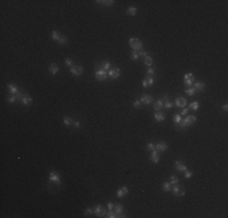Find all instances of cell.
Masks as SVG:
<instances>
[{
  "mask_svg": "<svg viewBox=\"0 0 228 218\" xmlns=\"http://www.w3.org/2000/svg\"><path fill=\"white\" fill-rule=\"evenodd\" d=\"M129 46L134 51H141L142 47H143V44L138 38H131V39H129Z\"/></svg>",
  "mask_w": 228,
  "mask_h": 218,
  "instance_id": "1",
  "label": "cell"
},
{
  "mask_svg": "<svg viewBox=\"0 0 228 218\" xmlns=\"http://www.w3.org/2000/svg\"><path fill=\"white\" fill-rule=\"evenodd\" d=\"M196 121H197V116H194V115H187L186 119L181 120V122H180L178 125H180V127H181V129H186V127H188V126L193 125Z\"/></svg>",
  "mask_w": 228,
  "mask_h": 218,
  "instance_id": "2",
  "label": "cell"
},
{
  "mask_svg": "<svg viewBox=\"0 0 228 218\" xmlns=\"http://www.w3.org/2000/svg\"><path fill=\"white\" fill-rule=\"evenodd\" d=\"M49 179L52 182V183H55L56 186H61V176H60V173L56 171H51L50 173H49Z\"/></svg>",
  "mask_w": 228,
  "mask_h": 218,
  "instance_id": "3",
  "label": "cell"
},
{
  "mask_svg": "<svg viewBox=\"0 0 228 218\" xmlns=\"http://www.w3.org/2000/svg\"><path fill=\"white\" fill-rule=\"evenodd\" d=\"M108 76V73L104 72L101 68H96V72H95V78L98 80V81H102V80H106Z\"/></svg>",
  "mask_w": 228,
  "mask_h": 218,
  "instance_id": "4",
  "label": "cell"
},
{
  "mask_svg": "<svg viewBox=\"0 0 228 218\" xmlns=\"http://www.w3.org/2000/svg\"><path fill=\"white\" fill-rule=\"evenodd\" d=\"M183 84L186 85L187 87H191L192 85L194 84V75L192 73H188V74L184 75V80H183Z\"/></svg>",
  "mask_w": 228,
  "mask_h": 218,
  "instance_id": "5",
  "label": "cell"
},
{
  "mask_svg": "<svg viewBox=\"0 0 228 218\" xmlns=\"http://www.w3.org/2000/svg\"><path fill=\"white\" fill-rule=\"evenodd\" d=\"M70 73L75 76H79L84 73V68L81 65H73V67H70Z\"/></svg>",
  "mask_w": 228,
  "mask_h": 218,
  "instance_id": "6",
  "label": "cell"
},
{
  "mask_svg": "<svg viewBox=\"0 0 228 218\" xmlns=\"http://www.w3.org/2000/svg\"><path fill=\"white\" fill-rule=\"evenodd\" d=\"M108 76L111 79H116L120 76V69L119 68H111L108 70Z\"/></svg>",
  "mask_w": 228,
  "mask_h": 218,
  "instance_id": "7",
  "label": "cell"
},
{
  "mask_svg": "<svg viewBox=\"0 0 228 218\" xmlns=\"http://www.w3.org/2000/svg\"><path fill=\"white\" fill-rule=\"evenodd\" d=\"M140 101H141L142 103H144V104L149 106V104H152V103H153V96H150V95H147V93H143V95L141 96Z\"/></svg>",
  "mask_w": 228,
  "mask_h": 218,
  "instance_id": "8",
  "label": "cell"
},
{
  "mask_svg": "<svg viewBox=\"0 0 228 218\" xmlns=\"http://www.w3.org/2000/svg\"><path fill=\"white\" fill-rule=\"evenodd\" d=\"M155 83V80H154V76H147V78H144L143 81H142V86L143 87H150L152 85H154Z\"/></svg>",
  "mask_w": 228,
  "mask_h": 218,
  "instance_id": "9",
  "label": "cell"
},
{
  "mask_svg": "<svg viewBox=\"0 0 228 218\" xmlns=\"http://www.w3.org/2000/svg\"><path fill=\"white\" fill-rule=\"evenodd\" d=\"M173 188L171 189V191H172V194L175 195V196H183L184 195V190L183 189H181V187L180 186H172Z\"/></svg>",
  "mask_w": 228,
  "mask_h": 218,
  "instance_id": "10",
  "label": "cell"
},
{
  "mask_svg": "<svg viewBox=\"0 0 228 218\" xmlns=\"http://www.w3.org/2000/svg\"><path fill=\"white\" fill-rule=\"evenodd\" d=\"M175 168H176V171H178V172H184L187 170V166L182 163L181 160H177L176 163H175Z\"/></svg>",
  "mask_w": 228,
  "mask_h": 218,
  "instance_id": "11",
  "label": "cell"
},
{
  "mask_svg": "<svg viewBox=\"0 0 228 218\" xmlns=\"http://www.w3.org/2000/svg\"><path fill=\"white\" fill-rule=\"evenodd\" d=\"M97 68H101V69H103L104 72L108 73V70L112 68V65H111V62H109V61H103V62H101V63L98 64Z\"/></svg>",
  "mask_w": 228,
  "mask_h": 218,
  "instance_id": "12",
  "label": "cell"
},
{
  "mask_svg": "<svg viewBox=\"0 0 228 218\" xmlns=\"http://www.w3.org/2000/svg\"><path fill=\"white\" fill-rule=\"evenodd\" d=\"M155 150H158L159 153L166 152L168 150V144L164 143V142H159L158 144H155Z\"/></svg>",
  "mask_w": 228,
  "mask_h": 218,
  "instance_id": "13",
  "label": "cell"
},
{
  "mask_svg": "<svg viewBox=\"0 0 228 218\" xmlns=\"http://www.w3.org/2000/svg\"><path fill=\"white\" fill-rule=\"evenodd\" d=\"M175 104L180 108H184L187 106V99L183 97H177L176 101H175Z\"/></svg>",
  "mask_w": 228,
  "mask_h": 218,
  "instance_id": "14",
  "label": "cell"
},
{
  "mask_svg": "<svg viewBox=\"0 0 228 218\" xmlns=\"http://www.w3.org/2000/svg\"><path fill=\"white\" fill-rule=\"evenodd\" d=\"M150 161L154 164L159 163V152L158 150H152V153H150Z\"/></svg>",
  "mask_w": 228,
  "mask_h": 218,
  "instance_id": "15",
  "label": "cell"
},
{
  "mask_svg": "<svg viewBox=\"0 0 228 218\" xmlns=\"http://www.w3.org/2000/svg\"><path fill=\"white\" fill-rule=\"evenodd\" d=\"M127 193H129V189H127V187L124 186V187H121L120 189L116 191V196H118V198H124Z\"/></svg>",
  "mask_w": 228,
  "mask_h": 218,
  "instance_id": "16",
  "label": "cell"
},
{
  "mask_svg": "<svg viewBox=\"0 0 228 218\" xmlns=\"http://www.w3.org/2000/svg\"><path fill=\"white\" fill-rule=\"evenodd\" d=\"M7 90H9V92L12 93V95H17V93H19L18 87H17L15 84H9V85H7Z\"/></svg>",
  "mask_w": 228,
  "mask_h": 218,
  "instance_id": "17",
  "label": "cell"
},
{
  "mask_svg": "<svg viewBox=\"0 0 228 218\" xmlns=\"http://www.w3.org/2000/svg\"><path fill=\"white\" fill-rule=\"evenodd\" d=\"M49 70H50V73H51L52 75H56L57 73L60 72V68H58V65H57L56 63H51L50 67H49Z\"/></svg>",
  "mask_w": 228,
  "mask_h": 218,
  "instance_id": "18",
  "label": "cell"
},
{
  "mask_svg": "<svg viewBox=\"0 0 228 218\" xmlns=\"http://www.w3.org/2000/svg\"><path fill=\"white\" fill-rule=\"evenodd\" d=\"M114 211H115V213L118 214L119 217H126V216H123V205L121 204L114 205Z\"/></svg>",
  "mask_w": 228,
  "mask_h": 218,
  "instance_id": "19",
  "label": "cell"
},
{
  "mask_svg": "<svg viewBox=\"0 0 228 218\" xmlns=\"http://www.w3.org/2000/svg\"><path fill=\"white\" fill-rule=\"evenodd\" d=\"M194 88L197 90V92H198V91L203 92L205 90V84L201 83V81H197V83H194Z\"/></svg>",
  "mask_w": 228,
  "mask_h": 218,
  "instance_id": "20",
  "label": "cell"
},
{
  "mask_svg": "<svg viewBox=\"0 0 228 218\" xmlns=\"http://www.w3.org/2000/svg\"><path fill=\"white\" fill-rule=\"evenodd\" d=\"M102 212H103L102 205H96V207L93 209V213L96 214L97 217H102Z\"/></svg>",
  "mask_w": 228,
  "mask_h": 218,
  "instance_id": "21",
  "label": "cell"
},
{
  "mask_svg": "<svg viewBox=\"0 0 228 218\" xmlns=\"http://www.w3.org/2000/svg\"><path fill=\"white\" fill-rule=\"evenodd\" d=\"M21 102L23 103L24 106H30L33 102V98L30 97V96H28V95H24V97L22 98V101Z\"/></svg>",
  "mask_w": 228,
  "mask_h": 218,
  "instance_id": "22",
  "label": "cell"
},
{
  "mask_svg": "<svg viewBox=\"0 0 228 218\" xmlns=\"http://www.w3.org/2000/svg\"><path fill=\"white\" fill-rule=\"evenodd\" d=\"M154 119L158 121V122H161V121L165 120V115H164L163 113H160V111H157V113L154 114Z\"/></svg>",
  "mask_w": 228,
  "mask_h": 218,
  "instance_id": "23",
  "label": "cell"
},
{
  "mask_svg": "<svg viewBox=\"0 0 228 218\" xmlns=\"http://www.w3.org/2000/svg\"><path fill=\"white\" fill-rule=\"evenodd\" d=\"M153 107H154V109L155 110H160V109H163V107H164V104H163V101L161 99H158V101H155V102L153 103Z\"/></svg>",
  "mask_w": 228,
  "mask_h": 218,
  "instance_id": "24",
  "label": "cell"
},
{
  "mask_svg": "<svg viewBox=\"0 0 228 218\" xmlns=\"http://www.w3.org/2000/svg\"><path fill=\"white\" fill-rule=\"evenodd\" d=\"M126 14L129 15V16H136V14H137V9H136L135 6H130L129 9L126 10Z\"/></svg>",
  "mask_w": 228,
  "mask_h": 218,
  "instance_id": "25",
  "label": "cell"
},
{
  "mask_svg": "<svg viewBox=\"0 0 228 218\" xmlns=\"http://www.w3.org/2000/svg\"><path fill=\"white\" fill-rule=\"evenodd\" d=\"M96 3L102 4V5H104V6H112V5H114V0H104V1H102V0H97Z\"/></svg>",
  "mask_w": 228,
  "mask_h": 218,
  "instance_id": "26",
  "label": "cell"
},
{
  "mask_svg": "<svg viewBox=\"0 0 228 218\" xmlns=\"http://www.w3.org/2000/svg\"><path fill=\"white\" fill-rule=\"evenodd\" d=\"M184 92L187 93V95H188V96H194V95H196L197 93V90L194 87H187L186 90H184Z\"/></svg>",
  "mask_w": 228,
  "mask_h": 218,
  "instance_id": "27",
  "label": "cell"
},
{
  "mask_svg": "<svg viewBox=\"0 0 228 218\" xmlns=\"http://www.w3.org/2000/svg\"><path fill=\"white\" fill-rule=\"evenodd\" d=\"M143 58H144L143 61H144V64H146V65H148V67H150V65L153 64V58H152L150 56H148V55H147V56H146V57H143Z\"/></svg>",
  "mask_w": 228,
  "mask_h": 218,
  "instance_id": "28",
  "label": "cell"
},
{
  "mask_svg": "<svg viewBox=\"0 0 228 218\" xmlns=\"http://www.w3.org/2000/svg\"><path fill=\"white\" fill-rule=\"evenodd\" d=\"M60 38H61L60 33L57 32V30H52V33H51V39H52V40L58 41V40H60Z\"/></svg>",
  "mask_w": 228,
  "mask_h": 218,
  "instance_id": "29",
  "label": "cell"
},
{
  "mask_svg": "<svg viewBox=\"0 0 228 218\" xmlns=\"http://www.w3.org/2000/svg\"><path fill=\"white\" fill-rule=\"evenodd\" d=\"M170 184H171V186L178 184V178H177V176H175V175H171V176H170Z\"/></svg>",
  "mask_w": 228,
  "mask_h": 218,
  "instance_id": "30",
  "label": "cell"
},
{
  "mask_svg": "<svg viewBox=\"0 0 228 218\" xmlns=\"http://www.w3.org/2000/svg\"><path fill=\"white\" fill-rule=\"evenodd\" d=\"M73 122H74V121L72 120V119H70L69 116H64V118H63V124H64L66 126H70V125H73Z\"/></svg>",
  "mask_w": 228,
  "mask_h": 218,
  "instance_id": "31",
  "label": "cell"
},
{
  "mask_svg": "<svg viewBox=\"0 0 228 218\" xmlns=\"http://www.w3.org/2000/svg\"><path fill=\"white\" fill-rule=\"evenodd\" d=\"M57 42H58L60 45H66V44H68V38L64 37V35H61L60 40H58Z\"/></svg>",
  "mask_w": 228,
  "mask_h": 218,
  "instance_id": "32",
  "label": "cell"
},
{
  "mask_svg": "<svg viewBox=\"0 0 228 218\" xmlns=\"http://www.w3.org/2000/svg\"><path fill=\"white\" fill-rule=\"evenodd\" d=\"M171 187L172 186L170 184V182H164V183H163V189L165 191H171V189H172Z\"/></svg>",
  "mask_w": 228,
  "mask_h": 218,
  "instance_id": "33",
  "label": "cell"
},
{
  "mask_svg": "<svg viewBox=\"0 0 228 218\" xmlns=\"http://www.w3.org/2000/svg\"><path fill=\"white\" fill-rule=\"evenodd\" d=\"M130 58L132 61H137L138 58H140V52H138V51H132V53H131V56H130Z\"/></svg>",
  "mask_w": 228,
  "mask_h": 218,
  "instance_id": "34",
  "label": "cell"
},
{
  "mask_svg": "<svg viewBox=\"0 0 228 218\" xmlns=\"http://www.w3.org/2000/svg\"><path fill=\"white\" fill-rule=\"evenodd\" d=\"M189 108H191L192 110H198L199 109V102H192L191 104H189Z\"/></svg>",
  "mask_w": 228,
  "mask_h": 218,
  "instance_id": "35",
  "label": "cell"
},
{
  "mask_svg": "<svg viewBox=\"0 0 228 218\" xmlns=\"http://www.w3.org/2000/svg\"><path fill=\"white\" fill-rule=\"evenodd\" d=\"M7 102H9V103L17 102V95H12V96H9V97H7Z\"/></svg>",
  "mask_w": 228,
  "mask_h": 218,
  "instance_id": "36",
  "label": "cell"
},
{
  "mask_svg": "<svg viewBox=\"0 0 228 218\" xmlns=\"http://www.w3.org/2000/svg\"><path fill=\"white\" fill-rule=\"evenodd\" d=\"M181 120H182L181 114H176V115L173 116V121H175V124H176V125H178V124L181 122Z\"/></svg>",
  "mask_w": 228,
  "mask_h": 218,
  "instance_id": "37",
  "label": "cell"
},
{
  "mask_svg": "<svg viewBox=\"0 0 228 218\" xmlns=\"http://www.w3.org/2000/svg\"><path fill=\"white\" fill-rule=\"evenodd\" d=\"M154 73H155V69L152 68V67H149L148 69H147V75H148V76H153Z\"/></svg>",
  "mask_w": 228,
  "mask_h": 218,
  "instance_id": "38",
  "label": "cell"
},
{
  "mask_svg": "<svg viewBox=\"0 0 228 218\" xmlns=\"http://www.w3.org/2000/svg\"><path fill=\"white\" fill-rule=\"evenodd\" d=\"M84 214L85 216H91V214H93V209H91V207H90V209H86L84 211Z\"/></svg>",
  "mask_w": 228,
  "mask_h": 218,
  "instance_id": "39",
  "label": "cell"
},
{
  "mask_svg": "<svg viewBox=\"0 0 228 218\" xmlns=\"http://www.w3.org/2000/svg\"><path fill=\"white\" fill-rule=\"evenodd\" d=\"M141 104H142V102H141L140 99H136L135 102H134V108H135V109H138V108L141 107Z\"/></svg>",
  "mask_w": 228,
  "mask_h": 218,
  "instance_id": "40",
  "label": "cell"
},
{
  "mask_svg": "<svg viewBox=\"0 0 228 218\" xmlns=\"http://www.w3.org/2000/svg\"><path fill=\"white\" fill-rule=\"evenodd\" d=\"M164 107L168 108V109H170V108L173 107V103L170 102V101H165V104H164Z\"/></svg>",
  "mask_w": 228,
  "mask_h": 218,
  "instance_id": "41",
  "label": "cell"
},
{
  "mask_svg": "<svg viewBox=\"0 0 228 218\" xmlns=\"http://www.w3.org/2000/svg\"><path fill=\"white\" fill-rule=\"evenodd\" d=\"M154 149H155V144H153V143H148V144H147V150L152 152V150H154Z\"/></svg>",
  "mask_w": 228,
  "mask_h": 218,
  "instance_id": "42",
  "label": "cell"
},
{
  "mask_svg": "<svg viewBox=\"0 0 228 218\" xmlns=\"http://www.w3.org/2000/svg\"><path fill=\"white\" fill-rule=\"evenodd\" d=\"M184 177H186V178H191V177H193V172L186 170V171H184Z\"/></svg>",
  "mask_w": 228,
  "mask_h": 218,
  "instance_id": "43",
  "label": "cell"
},
{
  "mask_svg": "<svg viewBox=\"0 0 228 218\" xmlns=\"http://www.w3.org/2000/svg\"><path fill=\"white\" fill-rule=\"evenodd\" d=\"M66 64L67 65H69V67H73V61L70 60V58H66Z\"/></svg>",
  "mask_w": 228,
  "mask_h": 218,
  "instance_id": "44",
  "label": "cell"
},
{
  "mask_svg": "<svg viewBox=\"0 0 228 218\" xmlns=\"http://www.w3.org/2000/svg\"><path fill=\"white\" fill-rule=\"evenodd\" d=\"M23 97H24V93H17V102H21Z\"/></svg>",
  "mask_w": 228,
  "mask_h": 218,
  "instance_id": "45",
  "label": "cell"
},
{
  "mask_svg": "<svg viewBox=\"0 0 228 218\" xmlns=\"http://www.w3.org/2000/svg\"><path fill=\"white\" fill-rule=\"evenodd\" d=\"M73 126H74V129L78 130V129H80V122L79 121H74V122H73Z\"/></svg>",
  "mask_w": 228,
  "mask_h": 218,
  "instance_id": "46",
  "label": "cell"
},
{
  "mask_svg": "<svg viewBox=\"0 0 228 218\" xmlns=\"http://www.w3.org/2000/svg\"><path fill=\"white\" fill-rule=\"evenodd\" d=\"M107 207H108V210H114V204L109 201V202L107 204Z\"/></svg>",
  "mask_w": 228,
  "mask_h": 218,
  "instance_id": "47",
  "label": "cell"
},
{
  "mask_svg": "<svg viewBox=\"0 0 228 218\" xmlns=\"http://www.w3.org/2000/svg\"><path fill=\"white\" fill-rule=\"evenodd\" d=\"M188 110H189V109H186V108H183V110H182V113H181V116L187 115V114H188Z\"/></svg>",
  "mask_w": 228,
  "mask_h": 218,
  "instance_id": "48",
  "label": "cell"
},
{
  "mask_svg": "<svg viewBox=\"0 0 228 218\" xmlns=\"http://www.w3.org/2000/svg\"><path fill=\"white\" fill-rule=\"evenodd\" d=\"M138 52H140V57H146V56H147V52L143 51V50H141V51H138Z\"/></svg>",
  "mask_w": 228,
  "mask_h": 218,
  "instance_id": "49",
  "label": "cell"
},
{
  "mask_svg": "<svg viewBox=\"0 0 228 218\" xmlns=\"http://www.w3.org/2000/svg\"><path fill=\"white\" fill-rule=\"evenodd\" d=\"M222 110H223V111H227V110H228V104H227V103H224V104H223V107H222Z\"/></svg>",
  "mask_w": 228,
  "mask_h": 218,
  "instance_id": "50",
  "label": "cell"
},
{
  "mask_svg": "<svg viewBox=\"0 0 228 218\" xmlns=\"http://www.w3.org/2000/svg\"><path fill=\"white\" fill-rule=\"evenodd\" d=\"M161 99H163V101H168V99H169V96H168V95H164Z\"/></svg>",
  "mask_w": 228,
  "mask_h": 218,
  "instance_id": "51",
  "label": "cell"
}]
</instances>
